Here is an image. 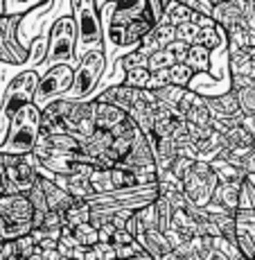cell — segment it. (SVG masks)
Listing matches in <instances>:
<instances>
[{
	"label": "cell",
	"instance_id": "23",
	"mask_svg": "<svg viewBox=\"0 0 255 260\" xmlns=\"http://www.w3.org/2000/svg\"><path fill=\"white\" fill-rule=\"evenodd\" d=\"M239 183H219L212 194V206L224 213L235 215L239 211Z\"/></svg>",
	"mask_w": 255,
	"mask_h": 260
},
{
	"label": "cell",
	"instance_id": "42",
	"mask_svg": "<svg viewBox=\"0 0 255 260\" xmlns=\"http://www.w3.org/2000/svg\"><path fill=\"white\" fill-rule=\"evenodd\" d=\"M14 244H16V253H18V256H21V258H27V260L32 258L34 253H37V249H39L37 240H34L32 236L18 238V240H16V242H14Z\"/></svg>",
	"mask_w": 255,
	"mask_h": 260
},
{
	"label": "cell",
	"instance_id": "26",
	"mask_svg": "<svg viewBox=\"0 0 255 260\" xmlns=\"http://www.w3.org/2000/svg\"><path fill=\"white\" fill-rule=\"evenodd\" d=\"M199 46L208 48L210 52H226L228 50V34L222 25L214 23L212 27H203L201 29V39H199Z\"/></svg>",
	"mask_w": 255,
	"mask_h": 260
},
{
	"label": "cell",
	"instance_id": "18",
	"mask_svg": "<svg viewBox=\"0 0 255 260\" xmlns=\"http://www.w3.org/2000/svg\"><path fill=\"white\" fill-rule=\"evenodd\" d=\"M231 91L237 98L242 116H255V79L244 77V75H233Z\"/></svg>",
	"mask_w": 255,
	"mask_h": 260
},
{
	"label": "cell",
	"instance_id": "41",
	"mask_svg": "<svg viewBox=\"0 0 255 260\" xmlns=\"http://www.w3.org/2000/svg\"><path fill=\"white\" fill-rule=\"evenodd\" d=\"M156 211H158V226L161 231H169V224H172V215H174V208L169 206V202L165 197H158L156 199Z\"/></svg>",
	"mask_w": 255,
	"mask_h": 260
},
{
	"label": "cell",
	"instance_id": "16",
	"mask_svg": "<svg viewBox=\"0 0 255 260\" xmlns=\"http://www.w3.org/2000/svg\"><path fill=\"white\" fill-rule=\"evenodd\" d=\"M136 240H138L140 247H142V251L147 253V258H152V260H163L174 251L172 244L167 242V236H165L163 231H158V229L138 233Z\"/></svg>",
	"mask_w": 255,
	"mask_h": 260
},
{
	"label": "cell",
	"instance_id": "2",
	"mask_svg": "<svg viewBox=\"0 0 255 260\" xmlns=\"http://www.w3.org/2000/svg\"><path fill=\"white\" fill-rule=\"evenodd\" d=\"M72 66L77 68V25H75L72 9L54 18L48 34V59L46 68Z\"/></svg>",
	"mask_w": 255,
	"mask_h": 260
},
{
	"label": "cell",
	"instance_id": "25",
	"mask_svg": "<svg viewBox=\"0 0 255 260\" xmlns=\"http://www.w3.org/2000/svg\"><path fill=\"white\" fill-rule=\"evenodd\" d=\"M95 102V127L102 129V132H111L113 127H118L120 122L127 120V113L120 111L118 107H111V104H104V102Z\"/></svg>",
	"mask_w": 255,
	"mask_h": 260
},
{
	"label": "cell",
	"instance_id": "48",
	"mask_svg": "<svg viewBox=\"0 0 255 260\" xmlns=\"http://www.w3.org/2000/svg\"><path fill=\"white\" fill-rule=\"evenodd\" d=\"M118 229L113 226L111 222H106L104 226H99V242H104V244H108L111 242V238H113V233H116Z\"/></svg>",
	"mask_w": 255,
	"mask_h": 260
},
{
	"label": "cell",
	"instance_id": "33",
	"mask_svg": "<svg viewBox=\"0 0 255 260\" xmlns=\"http://www.w3.org/2000/svg\"><path fill=\"white\" fill-rule=\"evenodd\" d=\"M194 79H197V73H194L188 63H176V66L169 68V84H172V86L190 88Z\"/></svg>",
	"mask_w": 255,
	"mask_h": 260
},
{
	"label": "cell",
	"instance_id": "27",
	"mask_svg": "<svg viewBox=\"0 0 255 260\" xmlns=\"http://www.w3.org/2000/svg\"><path fill=\"white\" fill-rule=\"evenodd\" d=\"M186 63L197 75H210V71H212V52L208 48L199 46V43L197 46H190Z\"/></svg>",
	"mask_w": 255,
	"mask_h": 260
},
{
	"label": "cell",
	"instance_id": "39",
	"mask_svg": "<svg viewBox=\"0 0 255 260\" xmlns=\"http://www.w3.org/2000/svg\"><path fill=\"white\" fill-rule=\"evenodd\" d=\"M199 39H201V25L188 23V25L176 27V41L186 43V46H197Z\"/></svg>",
	"mask_w": 255,
	"mask_h": 260
},
{
	"label": "cell",
	"instance_id": "49",
	"mask_svg": "<svg viewBox=\"0 0 255 260\" xmlns=\"http://www.w3.org/2000/svg\"><path fill=\"white\" fill-rule=\"evenodd\" d=\"M18 260H27V258H21V256H18Z\"/></svg>",
	"mask_w": 255,
	"mask_h": 260
},
{
	"label": "cell",
	"instance_id": "50",
	"mask_svg": "<svg viewBox=\"0 0 255 260\" xmlns=\"http://www.w3.org/2000/svg\"><path fill=\"white\" fill-rule=\"evenodd\" d=\"M239 260H246V258H239Z\"/></svg>",
	"mask_w": 255,
	"mask_h": 260
},
{
	"label": "cell",
	"instance_id": "47",
	"mask_svg": "<svg viewBox=\"0 0 255 260\" xmlns=\"http://www.w3.org/2000/svg\"><path fill=\"white\" fill-rule=\"evenodd\" d=\"M167 52L176 59V63H186L190 46H186V43H181V41H174V43H169V46H167Z\"/></svg>",
	"mask_w": 255,
	"mask_h": 260
},
{
	"label": "cell",
	"instance_id": "10",
	"mask_svg": "<svg viewBox=\"0 0 255 260\" xmlns=\"http://www.w3.org/2000/svg\"><path fill=\"white\" fill-rule=\"evenodd\" d=\"M95 102L93 100H84V102H75L70 116L63 120L61 132L75 136L79 143H84L95 132Z\"/></svg>",
	"mask_w": 255,
	"mask_h": 260
},
{
	"label": "cell",
	"instance_id": "1",
	"mask_svg": "<svg viewBox=\"0 0 255 260\" xmlns=\"http://www.w3.org/2000/svg\"><path fill=\"white\" fill-rule=\"evenodd\" d=\"M39 141H41V109L37 104H27L9 118L7 134L0 143V154L27 156L34 154Z\"/></svg>",
	"mask_w": 255,
	"mask_h": 260
},
{
	"label": "cell",
	"instance_id": "37",
	"mask_svg": "<svg viewBox=\"0 0 255 260\" xmlns=\"http://www.w3.org/2000/svg\"><path fill=\"white\" fill-rule=\"evenodd\" d=\"M152 79V73L147 68H136V71H129L124 73V86L129 88H136V91H147V84Z\"/></svg>",
	"mask_w": 255,
	"mask_h": 260
},
{
	"label": "cell",
	"instance_id": "13",
	"mask_svg": "<svg viewBox=\"0 0 255 260\" xmlns=\"http://www.w3.org/2000/svg\"><path fill=\"white\" fill-rule=\"evenodd\" d=\"M138 95H140V91H136V88H129V86H124V84H116V86H104L99 93L93 95V100L111 104V107H118L120 111L129 113L131 107L136 104Z\"/></svg>",
	"mask_w": 255,
	"mask_h": 260
},
{
	"label": "cell",
	"instance_id": "45",
	"mask_svg": "<svg viewBox=\"0 0 255 260\" xmlns=\"http://www.w3.org/2000/svg\"><path fill=\"white\" fill-rule=\"evenodd\" d=\"M167 3H169V0H147V9H149V14L154 16V21H156V25L165 21Z\"/></svg>",
	"mask_w": 255,
	"mask_h": 260
},
{
	"label": "cell",
	"instance_id": "28",
	"mask_svg": "<svg viewBox=\"0 0 255 260\" xmlns=\"http://www.w3.org/2000/svg\"><path fill=\"white\" fill-rule=\"evenodd\" d=\"M63 219H66V229H77L82 224L91 222V204L84 202V199H75V204L63 213Z\"/></svg>",
	"mask_w": 255,
	"mask_h": 260
},
{
	"label": "cell",
	"instance_id": "22",
	"mask_svg": "<svg viewBox=\"0 0 255 260\" xmlns=\"http://www.w3.org/2000/svg\"><path fill=\"white\" fill-rule=\"evenodd\" d=\"M39 183H41L43 192H46V202L48 208L54 213H66L70 206L75 204V197H70L63 188H59L54 181H50L46 177H39Z\"/></svg>",
	"mask_w": 255,
	"mask_h": 260
},
{
	"label": "cell",
	"instance_id": "12",
	"mask_svg": "<svg viewBox=\"0 0 255 260\" xmlns=\"http://www.w3.org/2000/svg\"><path fill=\"white\" fill-rule=\"evenodd\" d=\"M246 5H248V0H222V3H214L212 21L217 25H222L226 32H231V29L242 25Z\"/></svg>",
	"mask_w": 255,
	"mask_h": 260
},
{
	"label": "cell",
	"instance_id": "8",
	"mask_svg": "<svg viewBox=\"0 0 255 260\" xmlns=\"http://www.w3.org/2000/svg\"><path fill=\"white\" fill-rule=\"evenodd\" d=\"M5 174H7V192L27 194L39 179V161L34 154L16 156V154H3Z\"/></svg>",
	"mask_w": 255,
	"mask_h": 260
},
{
	"label": "cell",
	"instance_id": "30",
	"mask_svg": "<svg viewBox=\"0 0 255 260\" xmlns=\"http://www.w3.org/2000/svg\"><path fill=\"white\" fill-rule=\"evenodd\" d=\"M48 34H50V27L46 32H41L37 39H32L29 43V59L27 63H32L34 71H39V66H46V59H48Z\"/></svg>",
	"mask_w": 255,
	"mask_h": 260
},
{
	"label": "cell",
	"instance_id": "9",
	"mask_svg": "<svg viewBox=\"0 0 255 260\" xmlns=\"http://www.w3.org/2000/svg\"><path fill=\"white\" fill-rule=\"evenodd\" d=\"M23 18L25 16H0V61L9 66H23L29 59V50L18 37Z\"/></svg>",
	"mask_w": 255,
	"mask_h": 260
},
{
	"label": "cell",
	"instance_id": "35",
	"mask_svg": "<svg viewBox=\"0 0 255 260\" xmlns=\"http://www.w3.org/2000/svg\"><path fill=\"white\" fill-rule=\"evenodd\" d=\"M72 236L79 242V247H84V249H91V247H95V244H99V229L93 226L91 222L72 229Z\"/></svg>",
	"mask_w": 255,
	"mask_h": 260
},
{
	"label": "cell",
	"instance_id": "20",
	"mask_svg": "<svg viewBox=\"0 0 255 260\" xmlns=\"http://www.w3.org/2000/svg\"><path fill=\"white\" fill-rule=\"evenodd\" d=\"M152 141V149H154V158H156V170L158 174L169 172L174 168V163L178 161V147L172 138H154L149 136Z\"/></svg>",
	"mask_w": 255,
	"mask_h": 260
},
{
	"label": "cell",
	"instance_id": "24",
	"mask_svg": "<svg viewBox=\"0 0 255 260\" xmlns=\"http://www.w3.org/2000/svg\"><path fill=\"white\" fill-rule=\"evenodd\" d=\"M228 71L233 75L255 79V63L251 57V48H228Z\"/></svg>",
	"mask_w": 255,
	"mask_h": 260
},
{
	"label": "cell",
	"instance_id": "34",
	"mask_svg": "<svg viewBox=\"0 0 255 260\" xmlns=\"http://www.w3.org/2000/svg\"><path fill=\"white\" fill-rule=\"evenodd\" d=\"M224 138H226L228 149H237V147H251V145H255V138H253L251 134L246 132V129H242V127H239V122L235 124L233 129H228V132L224 134Z\"/></svg>",
	"mask_w": 255,
	"mask_h": 260
},
{
	"label": "cell",
	"instance_id": "21",
	"mask_svg": "<svg viewBox=\"0 0 255 260\" xmlns=\"http://www.w3.org/2000/svg\"><path fill=\"white\" fill-rule=\"evenodd\" d=\"M210 113H212V120H237L242 116V109H239V102L235 98L233 91L217 95V98H206Z\"/></svg>",
	"mask_w": 255,
	"mask_h": 260
},
{
	"label": "cell",
	"instance_id": "3",
	"mask_svg": "<svg viewBox=\"0 0 255 260\" xmlns=\"http://www.w3.org/2000/svg\"><path fill=\"white\" fill-rule=\"evenodd\" d=\"M70 9L77 25V61H82L93 50H104L102 18L93 0H72Z\"/></svg>",
	"mask_w": 255,
	"mask_h": 260
},
{
	"label": "cell",
	"instance_id": "44",
	"mask_svg": "<svg viewBox=\"0 0 255 260\" xmlns=\"http://www.w3.org/2000/svg\"><path fill=\"white\" fill-rule=\"evenodd\" d=\"M165 86H169V71L152 73V79H149V84H147V91L156 93V91H163Z\"/></svg>",
	"mask_w": 255,
	"mask_h": 260
},
{
	"label": "cell",
	"instance_id": "15",
	"mask_svg": "<svg viewBox=\"0 0 255 260\" xmlns=\"http://www.w3.org/2000/svg\"><path fill=\"white\" fill-rule=\"evenodd\" d=\"M154 93L152 91H140L136 104L131 107V111L127 113L129 118L136 122V127L144 136H152L154 132V111H152V102H154Z\"/></svg>",
	"mask_w": 255,
	"mask_h": 260
},
{
	"label": "cell",
	"instance_id": "29",
	"mask_svg": "<svg viewBox=\"0 0 255 260\" xmlns=\"http://www.w3.org/2000/svg\"><path fill=\"white\" fill-rule=\"evenodd\" d=\"M183 120H186L188 124H197V127H206V124L212 122V113H210L208 100L197 93V100H194L192 107L188 109V113Z\"/></svg>",
	"mask_w": 255,
	"mask_h": 260
},
{
	"label": "cell",
	"instance_id": "11",
	"mask_svg": "<svg viewBox=\"0 0 255 260\" xmlns=\"http://www.w3.org/2000/svg\"><path fill=\"white\" fill-rule=\"evenodd\" d=\"M0 219L5 224H32L34 208L27 194L7 192L0 197Z\"/></svg>",
	"mask_w": 255,
	"mask_h": 260
},
{
	"label": "cell",
	"instance_id": "17",
	"mask_svg": "<svg viewBox=\"0 0 255 260\" xmlns=\"http://www.w3.org/2000/svg\"><path fill=\"white\" fill-rule=\"evenodd\" d=\"M174 41H176V29H174L169 23H158L156 27L144 37V41L140 43V48H142V52L147 54V57H152V54L167 50V46Z\"/></svg>",
	"mask_w": 255,
	"mask_h": 260
},
{
	"label": "cell",
	"instance_id": "4",
	"mask_svg": "<svg viewBox=\"0 0 255 260\" xmlns=\"http://www.w3.org/2000/svg\"><path fill=\"white\" fill-rule=\"evenodd\" d=\"M108 59L104 54V50H93L79 61V66L75 68V84L70 88V93L63 100H72V102H84V100H93V91L97 88V84L102 82V77L106 75Z\"/></svg>",
	"mask_w": 255,
	"mask_h": 260
},
{
	"label": "cell",
	"instance_id": "31",
	"mask_svg": "<svg viewBox=\"0 0 255 260\" xmlns=\"http://www.w3.org/2000/svg\"><path fill=\"white\" fill-rule=\"evenodd\" d=\"M237 247L246 260H255V224H237Z\"/></svg>",
	"mask_w": 255,
	"mask_h": 260
},
{
	"label": "cell",
	"instance_id": "14",
	"mask_svg": "<svg viewBox=\"0 0 255 260\" xmlns=\"http://www.w3.org/2000/svg\"><path fill=\"white\" fill-rule=\"evenodd\" d=\"M72 100H57V102L48 104L41 111V134H57L61 132L63 120L72 111Z\"/></svg>",
	"mask_w": 255,
	"mask_h": 260
},
{
	"label": "cell",
	"instance_id": "19",
	"mask_svg": "<svg viewBox=\"0 0 255 260\" xmlns=\"http://www.w3.org/2000/svg\"><path fill=\"white\" fill-rule=\"evenodd\" d=\"M111 145H113L111 132L95 129L91 136H88L86 141L82 143V154H84V158H86V163H91V166L95 168L99 163V158H102L104 154L111 149Z\"/></svg>",
	"mask_w": 255,
	"mask_h": 260
},
{
	"label": "cell",
	"instance_id": "40",
	"mask_svg": "<svg viewBox=\"0 0 255 260\" xmlns=\"http://www.w3.org/2000/svg\"><path fill=\"white\" fill-rule=\"evenodd\" d=\"M172 66H176V59L172 57V54L167 52V50H163V52H156L149 57V63H147V71L149 73H158V71H169Z\"/></svg>",
	"mask_w": 255,
	"mask_h": 260
},
{
	"label": "cell",
	"instance_id": "7",
	"mask_svg": "<svg viewBox=\"0 0 255 260\" xmlns=\"http://www.w3.org/2000/svg\"><path fill=\"white\" fill-rule=\"evenodd\" d=\"M72 84H75V68L72 66L43 68L39 86H37V95H34V104L43 111L48 104L66 98L70 93V88H72Z\"/></svg>",
	"mask_w": 255,
	"mask_h": 260
},
{
	"label": "cell",
	"instance_id": "43",
	"mask_svg": "<svg viewBox=\"0 0 255 260\" xmlns=\"http://www.w3.org/2000/svg\"><path fill=\"white\" fill-rule=\"evenodd\" d=\"M183 3H186L194 14H199V16L212 18V14H214V3L212 0H183Z\"/></svg>",
	"mask_w": 255,
	"mask_h": 260
},
{
	"label": "cell",
	"instance_id": "46",
	"mask_svg": "<svg viewBox=\"0 0 255 260\" xmlns=\"http://www.w3.org/2000/svg\"><path fill=\"white\" fill-rule=\"evenodd\" d=\"M138 240H136V236L133 233H129L127 229L124 231H116L113 233V238H111V247H116V249H122V247H129V244H136Z\"/></svg>",
	"mask_w": 255,
	"mask_h": 260
},
{
	"label": "cell",
	"instance_id": "6",
	"mask_svg": "<svg viewBox=\"0 0 255 260\" xmlns=\"http://www.w3.org/2000/svg\"><path fill=\"white\" fill-rule=\"evenodd\" d=\"M39 79H41V71L25 68L23 73H18L16 77L7 84V88L3 91V102H0V116L7 120V122H9V118L21 111L23 107L34 104Z\"/></svg>",
	"mask_w": 255,
	"mask_h": 260
},
{
	"label": "cell",
	"instance_id": "32",
	"mask_svg": "<svg viewBox=\"0 0 255 260\" xmlns=\"http://www.w3.org/2000/svg\"><path fill=\"white\" fill-rule=\"evenodd\" d=\"M149 63V57L142 52V48H136L131 52H127L124 57H120L116 61V68H120L122 73H129V71H136V68H147Z\"/></svg>",
	"mask_w": 255,
	"mask_h": 260
},
{
	"label": "cell",
	"instance_id": "36",
	"mask_svg": "<svg viewBox=\"0 0 255 260\" xmlns=\"http://www.w3.org/2000/svg\"><path fill=\"white\" fill-rule=\"evenodd\" d=\"M111 183H113V190H131V188H138V181H136V174L129 172L124 168H111Z\"/></svg>",
	"mask_w": 255,
	"mask_h": 260
},
{
	"label": "cell",
	"instance_id": "38",
	"mask_svg": "<svg viewBox=\"0 0 255 260\" xmlns=\"http://www.w3.org/2000/svg\"><path fill=\"white\" fill-rule=\"evenodd\" d=\"M188 88H178V86H165L163 91H156L154 95H156V100H161L163 104H167V107H172L174 109V113H176V107H178V102L183 100V95H186Z\"/></svg>",
	"mask_w": 255,
	"mask_h": 260
},
{
	"label": "cell",
	"instance_id": "5",
	"mask_svg": "<svg viewBox=\"0 0 255 260\" xmlns=\"http://www.w3.org/2000/svg\"><path fill=\"white\" fill-rule=\"evenodd\" d=\"M183 194L190 204H194L197 208H208L212 204V194L219 181L217 172L212 170L210 163L203 161H194L192 166L188 168V172L183 174Z\"/></svg>",
	"mask_w": 255,
	"mask_h": 260
}]
</instances>
